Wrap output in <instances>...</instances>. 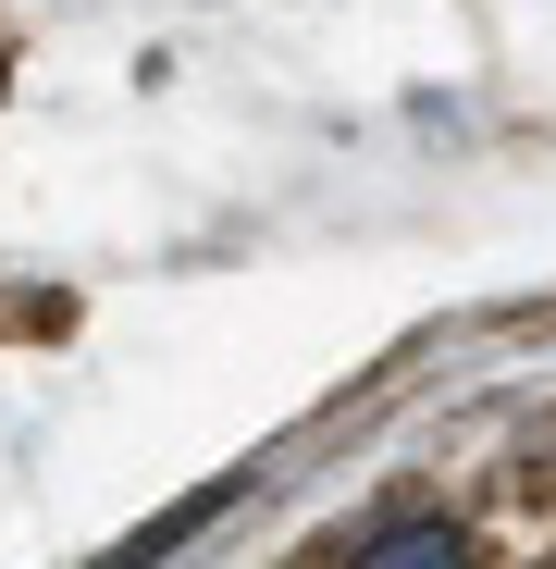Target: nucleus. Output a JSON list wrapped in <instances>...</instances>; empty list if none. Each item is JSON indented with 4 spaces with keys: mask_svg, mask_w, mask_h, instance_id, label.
Returning a JSON list of instances; mask_svg holds the SVG:
<instances>
[{
    "mask_svg": "<svg viewBox=\"0 0 556 569\" xmlns=\"http://www.w3.org/2000/svg\"><path fill=\"white\" fill-rule=\"evenodd\" d=\"M346 569H471V532L421 508V520H384V532H371V545H358Z\"/></svg>",
    "mask_w": 556,
    "mask_h": 569,
    "instance_id": "f257e3e1",
    "label": "nucleus"
}]
</instances>
